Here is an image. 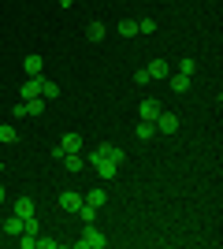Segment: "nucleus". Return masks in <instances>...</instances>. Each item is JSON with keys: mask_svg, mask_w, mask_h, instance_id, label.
Returning a JSON list of instances; mask_svg holds the SVG:
<instances>
[{"mask_svg": "<svg viewBox=\"0 0 223 249\" xmlns=\"http://www.w3.org/2000/svg\"><path fill=\"white\" fill-rule=\"evenodd\" d=\"M74 246H78V249H104V246H108V238H104V234H101V231L93 227V223H86L82 238L74 242Z\"/></svg>", "mask_w": 223, "mask_h": 249, "instance_id": "f257e3e1", "label": "nucleus"}, {"mask_svg": "<svg viewBox=\"0 0 223 249\" xmlns=\"http://www.w3.org/2000/svg\"><path fill=\"white\" fill-rule=\"evenodd\" d=\"M89 164L97 167V175H101V178H116V171H119V164H112V160H108V156H101V153L89 156Z\"/></svg>", "mask_w": 223, "mask_h": 249, "instance_id": "f03ea898", "label": "nucleus"}, {"mask_svg": "<svg viewBox=\"0 0 223 249\" xmlns=\"http://www.w3.org/2000/svg\"><path fill=\"white\" fill-rule=\"evenodd\" d=\"M175 130H179V115H175V112H160L156 115V134H175Z\"/></svg>", "mask_w": 223, "mask_h": 249, "instance_id": "7ed1b4c3", "label": "nucleus"}, {"mask_svg": "<svg viewBox=\"0 0 223 249\" xmlns=\"http://www.w3.org/2000/svg\"><path fill=\"white\" fill-rule=\"evenodd\" d=\"M164 112V108H160V101H153V97H145V101L138 104V115L141 119H145V123H156V115Z\"/></svg>", "mask_w": 223, "mask_h": 249, "instance_id": "20e7f679", "label": "nucleus"}, {"mask_svg": "<svg viewBox=\"0 0 223 249\" xmlns=\"http://www.w3.org/2000/svg\"><path fill=\"white\" fill-rule=\"evenodd\" d=\"M86 201H82V194H74V190H64L60 194V208H67V212H78Z\"/></svg>", "mask_w": 223, "mask_h": 249, "instance_id": "39448f33", "label": "nucleus"}, {"mask_svg": "<svg viewBox=\"0 0 223 249\" xmlns=\"http://www.w3.org/2000/svg\"><path fill=\"white\" fill-rule=\"evenodd\" d=\"M93 153H101V156H108V160H112V164H123V160H127V149H116V145H97Z\"/></svg>", "mask_w": 223, "mask_h": 249, "instance_id": "423d86ee", "label": "nucleus"}, {"mask_svg": "<svg viewBox=\"0 0 223 249\" xmlns=\"http://www.w3.org/2000/svg\"><path fill=\"white\" fill-rule=\"evenodd\" d=\"M22 101H30V97H41V74H37V78H30V74H26V82H22Z\"/></svg>", "mask_w": 223, "mask_h": 249, "instance_id": "0eeeda50", "label": "nucleus"}, {"mask_svg": "<svg viewBox=\"0 0 223 249\" xmlns=\"http://www.w3.org/2000/svg\"><path fill=\"white\" fill-rule=\"evenodd\" d=\"M104 34H108V26H104V22H101V19L86 26V37H89V41H93V45H101V41H104Z\"/></svg>", "mask_w": 223, "mask_h": 249, "instance_id": "6e6552de", "label": "nucleus"}, {"mask_svg": "<svg viewBox=\"0 0 223 249\" xmlns=\"http://www.w3.org/2000/svg\"><path fill=\"white\" fill-rule=\"evenodd\" d=\"M22 231H26V223H22V219L15 216V212H11V216L4 219V234H11V238H19Z\"/></svg>", "mask_w": 223, "mask_h": 249, "instance_id": "1a4fd4ad", "label": "nucleus"}, {"mask_svg": "<svg viewBox=\"0 0 223 249\" xmlns=\"http://www.w3.org/2000/svg\"><path fill=\"white\" fill-rule=\"evenodd\" d=\"M22 71L30 74V78H37V74L45 71V60L41 56H26V60H22Z\"/></svg>", "mask_w": 223, "mask_h": 249, "instance_id": "9d476101", "label": "nucleus"}, {"mask_svg": "<svg viewBox=\"0 0 223 249\" xmlns=\"http://www.w3.org/2000/svg\"><path fill=\"white\" fill-rule=\"evenodd\" d=\"M60 149H64V153H78V149H82V134L67 130V134H64V142H60Z\"/></svg>", "mask_w": 223, "mask_h": 249, "instance_id": "9b49d317", "label": "nucleus"}, {"mask_svg": "<svg viewBox=\"0 0 223 249\" xmlns=\"http://www.w3.org/2000/svg\"><path fill=\"white\" fill-rule=\"evenodd\" d=\"M34 212H37V205H34L30 197H19V201H15V216H19V219H30Z\"/></svg>", "mask_w": 223, "mask_h": 249, "instance_id": "f8f14e48", "label": "nucleus"}, {"mask_svg": "<svg viewBox=\"0 0 223 249\" xmlns=\"http://www.w3.org/2000/svg\"><path fill=\"white\" fill-rule=\"evenodd\" d=\"M145 71H149V78H156V82H160V78H168V74H171V67H168L164 60H153Z\"/></svg>", "mask_w": 223, "mask_h": 249, "instance_id": "ddd939ff", "label": "nucleus"}, {"mask_svg": "<svg viewBox=\"0 0 223 249\" xmlns=\"http://www.w3.org/2000/svg\"><path fill=\"white\" fill-rule=\"evenodd\" d=\"M15 142H19V130L11 123H0V145H15Z\"/></svg>", "mask_w": 223, "mask_h": 249, "instance_id": "4468645a", "label": "nucleus"}, {"mask_svg": "<svg viewBox=\"0 0 223 249\" xmlns=\"http://www.w3.org/2000/svg\"><path fill=\"white\" fill-rule=\"evenodd\" d=\"M22 104H26V115L41 119V112H45V97H30V101H22Z\"/></svg>", "mask_w": 223, "mask_h": 249, "instance_id": "2eb2a0df", "label": "nucleus"}, {"mask_svg": "<svg viewBox=\"0 0 223 249\" xmlns=\"http://www.w3.org/2000/svg\"><path fill=\"white\" fill-rule=\"evenodd\" d=\"M134 134H138V142H153V138H156V123H145V119H141Z\"/></svg>", "mask_w": 223, "mask_h": 249, "instance_id": "dca6fc26", "label": "nucleus"}, {"mask_svg": "<svg viewBox=\"0 0 223 249\" xmlns=\"http://www.w3.org/2000/svg\"><path fill=\"white\" fill-rule=\"evenodd\" d=\"M168 82H171L175 93H186V89H190V78H186V74H168Z\"/></svg>", "mask_w": 223, "mask_h": 249, "instance_id": "f3484780", "label": "nucleus"}, {"mask_svg": "<svg viewBox=\"0 0 223 249\" xmlns=\"http://www.w3.org/2000/svg\"><path fill=\"white\" fill-rule=\"evenodd\" d=\"M41 97H45V101H52V97H60V86H56L52 78H41Z\"/></svg>", "mask_w": 223, "mask_h": 249, "instance_id": "a211bd4d", "label": "nucleus"}, {"mask_svg": "<svg viewBox=\"0 0 223 249\" xmlns=\"http://www.w3.org/2000/svg\"><path fill=\"white\" fill-rule=\"evenodd\" d=\"M64 164H67V171H71V175H78V171H82V156H78V153H67Z\"/></svg>", "mask_w": 223, "mask_h": 249, "instance_id": "6ab92c4d", "label": "nucleus"}, {"mask_svg": "<svg viewBox=\"0 0 223 249\" xmlns=\"http://www.w3.org/2000/svg\"><path fill=\"white\" fill-rule=\"evenodd\" d=\"M82 201H86V205H93V208H101V205H104L108 197H104V190H89V194H86Z\"/></svg>", "mask_w": 223, "mask_h": 249, "instance_id": "aec40b11", "label": "nucleus"}, {"mask_svg": "<svg viewBox=\"0 0 223 249\" xmlns=\"http://www.w3.org/2000/svg\"><path fill=\"white\" fill-rule=\"evenodd\" d=\"M179 74L193 78V74H197V60H190V56H186V60H179Z\"/></svg>", "mask_w": 223, "mask_h": 249, "instance_id": "412c9836", "label": "nucleus"}, {"mask_svg": "<svg viewBox=\"0 0 223 249\" xmlns=\"http://www.w3.org/2000/svg\"><path fill=\"white\" fill-rule=\"evenodd\" d=\"M116 30L123 34V37H134V34H138V22H130V19H123V22H119V26H116Z\"/></svg>", "mask_w": 223, "mask_h": 249, "instance_id": "4be33fe9", "label": "nucleus"}, {"mask_svg": "<svg viewBox=\"0 0 223 249\" xmlns=\"http://www.w3.org/2000/svg\"><path fill=\"white\" fill-rule=\"evenodd\" d=\"M78 216H82V223H97V208L93 205H82V208H78Z\"/></svg>", "mask_w": 223, "mask_h": 249, "instance_id": "5701e85b", "label": "nucleus"}, {"mask_svg": "<svg viewBox=\"0 0 223 249\" xmlns=\"http://www.w3.org/2000/svg\"><path fill=\"white\" fill-rule=\"evenodd\" d=\"M138 34H156V22H153V19H141L138 22Z\"/></svg>", "mask_w": 223, "mask_h": 249, "instance_id": "b1692460", "label": "nucleus"}, {"mask_svg": "<svg viewBox=\"0 0 223 249\" xmlns=\"http://www.w3.org/2000/svg\"><path fill=\"white\" fill-rule=\"evenodd\" d=\"M0 205H4V186H0Z\"/></svg>", "mask_w": 223, "mask_h": 249, "instance_id": "393cba45", "label": "nucleus"}]
</instances>
